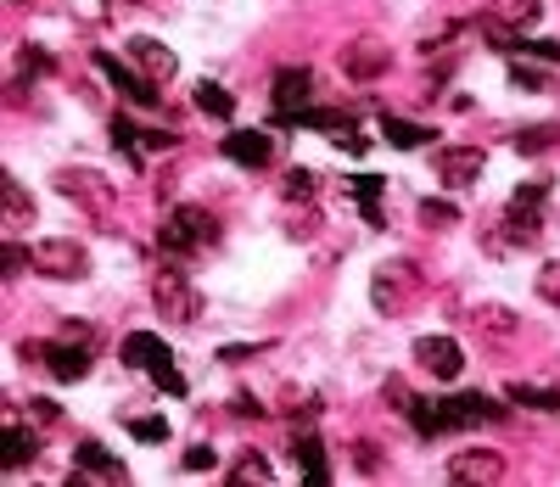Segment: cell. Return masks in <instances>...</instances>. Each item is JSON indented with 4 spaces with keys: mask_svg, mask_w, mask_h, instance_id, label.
I'll use <instances>...</instances> for the list:
<instances>
[{
    "mask_svg": "<svg viewBox=\"0 0 560 487\" xmlns=\"http://www.w3.org/2000/svg\"><path fill=\"white\" fill-rule=\"evenodd\" d=\"M381 392L392 398V403H387V410H398V415H404V410H410V398H415V392H410L404 381H398V376H387V381H381Z\"/></svg>",
    "mask_w": 560,
    "mask_h": 487,
    "instance_id": "74e56055",
    "label": "cell"
},
{
    "mask_svg": "<svg viewBox=\"0 0 560 487\" xmlns=\"http://www.w3.org/2000/svg\"><path fill=\"white\" fill-rule=\"evenodd\" d=\"M90 62H96V73H101V78H107V85H112L118 96H124V101H135V107H157V101H163V90H157L146 73H135L130 62H118L112 51H96Z\"/></svg>",
    "mask_w": 560,
    "mask_h": 487,
    "instance_id": "7c38bea8",
    "label": "cell"
},
{
    "mask_svg": "<svg viewBox=\"0 0 560 487\" xmlns=\"http://www.w3.org/2000/svg\"><path fill=\"white\" fill-rule=\"evenodd\" d=\"M510 78H515V85H522V90H544V85H549V78H544L538 68H527L522 57H515V68H510Z\"/></svg>",
    "mask_w": 560,
    "mask_h": 487,
    "instance_id": "8d00e7d4",
    "label": "cell"
},
{
    "mask_svg": "<svg viewBox=\"0 0 560 487\" xmlns=\"http://www.w3.org/2000/svg\"><path fill=\"white\" fill-rule=\"evenodd\" d=\"M544 202H549V180H527L515 185L504 202V219L483 230L488 253H533L544 241Z\"/></svg>",
    "mask_w": 560,
    "mask_h": 487,
    "instance_id": "7a4b0ae2",
    "label": "cell"
},
{
    "mask_svg": "<svg viewBox=\"0 0 560 487\" xmlns=\"http://www.w3.org/2000/svg\"><path fill=\"white\" fill-rule=\"evenodd\" d=\"M269 124L275 130H326L337 146H348L353 135H358V124H353V112H331V107H292V112H269Z\"/></svg>",
    "mask_w": 560,
    "mask_h": 487,
    "instance_id": "9c48e42d",
    "label": "cell"
},
{
    "mask_svg": "<svg viewBox=\"0 0 560 487\" xmlns=\"http://www.w3.org/2000/svg\"><path fill=\"white\" fill-rule=\"evenodd\" d=\"M124 426H130L135 442H169V421L163 415H130Z\"/></svg>",
    "mask_w": 560,
    "mask_h": 487,
    "instance_id": "f1b7e54d",
    "label": "cell"
},
{
    "mask_svg": "<svg viewBox=\"0 0 560 487\" xmlns=\"http://www.w3.org/2000/svg\"><path fill=\"white\" fill-rule=\"evenodd\" d=\"M510 141H515V151H522V157H538V151L560 146V124H527V130H515Z\"/></svg>",
    "mask_w": 560,
    "mask_h": 487,
    "instance_id": "4316f807",
    "label": "cell"
},
{
    "mask_svg": "<svg viewBox=\"0 0 560 487\" xmlns=\"http://www.w3.org/2000/svg\"><path fill=\"white\" fill-rule=\"evenodd\" d=\"M130 57L141 62V73L151 78V85H169V78L180 73V57L163 46V39H151V34H135V39H130Z\"/></svg>",
    "mask_w": 560,
    "mask_h": 487,
    "instance_id": "2e32d148",
    "label": "cell"
},
{
    "mask_svg": "<svg viewBox=\"0 0 560 487\" xmlns=\"http://www.w3.org/2000/svg\"><path fill=\"white\" fill-rule=\"evenodd\" d=\"M191 101H196V112H208V118H219V124H230L235 118V96L219 85V78H203V85L191 90Z\"/></svg>",
    "mask_w": 560,
    "mask_h": 487,
    "instance_id": "603a6c76",
    "label": "cell"
},
{
    "mask_svg": "<svg viewBox=\"0 0 560 487\" xmlns=\"http://www.w3.org/2000/svg\"><path fill=\"white\" fill-rule=\"evenodd\" d=\"M421 292H426V275H421V264H410V258H387V264L370 275V303H376L381 319L410 314Z\"/></svg>",
    "mask_w": 560,
    "mask_h": 487,
    "instance_id": "277c9868",
    "label": "cell"
},
{
    "mask_svg": "<svg viewBox=\"0 0 560 487\" xmlns=\"http://www.w3.org/2000/svg\"><path fill=\"white\" fill-rule=\"evenodd\" d=\"M538 12H544V0H510L504 23H510V28H527V23H538Z\"/></svg>",
    "mask_w": 560,
    "mask_h": 487,
    "instance_id": "d6a6232c",
    "label": "cell"
},
{
    "mask_svg": "<svg viewBox=\"0 0 560 487\" xmlns=\"http://www.w3.org/2000/svg\"><path fill=\"white\" fill-rule=\"evenodd\" d=\"M34 269V247H17V241H7V280L28 275Z\"/></svg>",
    "mask_w": 560,
    "mask_h": 487,
    "instance_id": "e575fe53",
    "label": "cell"
},
{
    "mask_svg": "<svg viewBox=\"0 0 560 487\" xmlns=\"http://www.w3.org/2000/svg\"><path fill=\"white\" fill-rule=\"evenodd\" d=\"M17 358H28V364H39V370H46L51 381H85L90 376V342H17Z\"/></svg>",
    "mask_w": 560,
    "mask_h": 487,
    "instance_id": "52a82bcc",
    "label": "cell"
},
{
    "mask_svg": "<svg viewBox=\"0 0 560 487\" xmlns=\"http://www.w3.org/2000/svg\"><path fill=\"white\" fill-rule=\"evenodd\" d=\"M180 465H185V471H214V465H219V454L208 449V442H196V449H191Z\"/></svg>",
    "mask_w": 560,
    "mask_h": 487,
    "instance_id": "ab89813d",
    "label": "cell"
},
{
    "mask_svg": "<svg viewBox=\"0 0 560 487\" xmlns=\"http://www.w3.org/2000/svg\"><path fill=\"white\" fill-rule=\"evenodd\" d=\"M533 292H538V303L560 308V258H549V264L533 275Z\"/></svg>",
    "mask_w": 560,
    "mask_h": 487,
    "instance_id": "f546056e",
    "label": "cell"
},
{
    "mask_svg": "<svg viewBox=\"0 0 560 487\" xmlns=\"http://www.w3.org/2000/svg\"><path fill=\"white\" fill-rule=\"evenodd\" d=\"M381 141H387V146H398V151H421V146L431 141V130H426V124H410V118L381 112Z\"/></svg>",
    "mask_w": 560,
    "mask_h": 487,
    "instance_id": "7402d4cb",
    "label": "cell"
},
{
    "mask_svg": "<svg viewBox=\"0 0 560 487\" xmlns=\"http://www.w3.org/2000/svg\"><path fill=\"white\" fill-rule=\"evenodd\" d=\"M118 358H124L130 370H146L169 398H185V376L174 370V348L157 331H130L124 342H118Z\"/></svg>",
    "mask_w": 560,
    "mask_h": 487,
    "instance_id": "5b68a950",
    "label": "cell"
},
{
    "mask_svg": "<svg viewBox=\"0 0 560 487\" xmlns=\"http://www.w3.org/2000/svg\"><path fill=\"white\" fill-rule=\"evenodd\" d=\"M7 471H23V465H34L39 460V431L34 426H7Z\"/></svg>",
    "mask_w": 560,
    "mask_h": 487,
    "instance_id": "cb8c5ba5",
    "label": "cell"
},
{
    "mask_svg": "<svg viewBox=\"0 0 560 487\" xmlns=\"http://www.w3.org/2000/svg\"><path fill=\"white\" fill-rule=\"evenodd\" d=\"M219 219L203 208V202H180V208L157 224V247H163L169 258H191V253H203V247H219Z\"/></svg>",
    "mask_w": 560,
    "mask_h": 487,
    "instance_id": "3957f363",
    "label": "cell"
},
{
    "mask_svg": "<svg viewBox=\"0 0 560 487\" xmlns=\"http://www.w3.org/2000/svg\"><path fill=\"white\" fill-rule=\"evenodd\" d=\"M280 196H287V202H314V196H319V174H314V169H287Z\"/></svg>",
    "mask_w": 560,
    "mask_h": 487,
    "instance_id": "83f0119b",
    "label": "cell"
},
{
    "mask_svg": "<svg viewBox=\"0 0 560 487\" xmlns=\"http://www.w3.org/2000/svg\"><path fill=\"white\" fill-rule=\"evenodd\" d=\"M151 308L169 325H191L196 314H203V292H196V280H191L185 264H163L151 275Z\"/></svg>",
    "mask_w": 560,
    "mask_h": 487,
    "instance_id": "8992f818",
    "label": "cell"
},
{
    "mask_svg": "<svg viewBox=\"0 0 560 487\" xmlns=\"http://www.w3.org/2000/svg\"><path fill=\"white\" fill-rule=\"evenodd\" d=\"M275 342H230V348H219V364H247V358H258V353H269Z\"/></svg>",
    "mask_w": 560,
    "mask_h": 487,
    "instance_id": "836d02e7",
    "label": "cell"
},
{
    "mask_svg": "<svg viewBox=\"0 0 560 487\" xmlns=\"http://www.w3.org/2000/svg\"><path fill=\"white\" fill-rule=\"evenodd\" d=\"M510 476V460L499 449H460L449 454V482H471V487H494Z\"/></svg>",
    "mask_w": 560,
    "mask_h": 487,
    "instance_id": "4fadbf2b",
    "label": "cell"
},
{
    "mask_svg": "<svg viewBox=\"0 0 560 487\" xmlns=\"http://www.w3.org/2000/svg\"><path fill=\"white\" fill-rule=\"evenodd\" d=\"M224 482H230V487H242V482H258V487H269V482H275V465H269L264 454H242V460H235V465L224 471Z\"/></svg>",
    "mask_w": 560,
    "mask_h": 487,
    "instance_id": "484cf974",
    "label": "cell"
},
{
    "mask_svg": "<svg viewBox=\"0 0 560 487\" xmlns=\"http://www.w3.org/2000/svg\"><path fill=\"white\" fill-rule=\"evenodd\" d=\"M404 415L421 437H443V431H465V426H499L510 410L488 392H449V398H410Z\"/></svg>",
    "mask_w": 560,
    "mask_h": 487,
    "instance_id": "6da1fadb",
    "label": "cell"
},
{
    "mask_svg": "<svg viewBox=\"0 0 560 487\" xmlns=\"http://www.w3.org/2000/svg\"><path fill=\"white\" fill-rule=\"evenodd\" d=\"M0 191H7V214H12V219H34V196H28V191L12 180V174L0 180Z\"/></svg>",
    "mask_w": 560,
    "mask_h": 487,
    "instance_id": "1f68e13d",
    "label": "cell"
},
{
    "mask_svg": "<svg viewBox=\"0 0 560 487\" xmlns=\"http://www.w3.org/2000/svg\"><path fill=\"white\" fill-rule=\"evenodd\" d=\"M219 151H224L230 162H242V169H264V162L275 157V141H269L264 130H235V135L219 141Z\"/></svg>",
    "mask_w": 560,
    "mask_h": 487,
    "instance_id": "e0dca14e",
    "label": "cell"
},
{
    "mask_svg": "<svg viewBox=\"0 0 560 487\" xmlns=\"http://www.w3.org/2000/svg\"><path fill=\"white\" fill-rule=\"evenodd\" d=\"M510 403H522V410H538V415H555L560 410V387H527V381H510L504 387Z\"/></svg>",
    "mask_w": 560,
    "mask_h": 487,
    "instance_id": "d4e9b609",
    "label": "cell"
},
{
    "mask_svg": "<svg viewBox=\"0 0 560 487\" xmlns=\"http://www.w3.org/2000/svg\"><path fill=\"white\" fill-rule=\"evenodd\" d=\"M483 169H488V151L483 146H431V174L443 180L449 191L476 185V180H483Z\"/></svg>",
    "mask_w": 560,
    "mask_h": 487,
    "instance_id": "30bf717a",
    "label": "cell"
},
{
    "mask_svg": "<svg viewBox=\"0 0 560 487\" xmlns=\"http://www.w3.org/2000/svg\"><path fill=\"white\" fill-rule=\"evenodd\" d=\"M522 57H533V62H560V39H527Z\"/></svg>",
    "mask_w": 560,
    "mask_h": 487,
    "instance_id": "b9f144b4",
    "label": "cell"
},
{
    "mask_svg": "<svg viewBox=\"0 0 560 487\" xmlns=\"http://www.w3.org/2000/svg\"><path fill=\"white\" fill-rule=\"evenodd\" d=\"M180 135L174 130H141V151H174Z\"/></svg>",
    "mask_w": 560,
    "mask_h": 487,
    "instance_id": "d590c367",
    "label": "cell"
},
{
    "mask_svg": "<svg viewBox=\"0 0 560 487\" xmlns=\"http://www.w3.org/2000/svg\"><path fill=\"white\" fill-rule=\"evenodd\" d=\"M73 465H78V482H85V476H101V482H130V465L118 460V454H107L101 442H78V449H73Z\"/></svg>",
    "mask_w": 560,
    "mask_h": 487,
    "instance_id": "ac0fdd59",
    "label": "cell"
},
{
    "mask_svg": "<svg viewBox=\"0 0 560 487\" xmlns=\"http://www.w3.org/2000/svg\"><path fill=\"white\" fill-rule=\"evenodd\" d=\"M471 331L488 337V342H510L515 331H522V319H515L504 303H483V308H471Z\"/></svg>",
    "mask_w": 560,
    "mask_h": 487,
    "instance_id": "ffe728a7",
    "label": "cell"
},
{
    "mask_svg": "<svg viewBox=\"0 0 560 487\" xmlns=\"http://www.w3.org/2000/svg\"><path fill=\"white\" fill-rule=\"evenodd\" d=\"M337 68L353 78V85H376V78L392 68V51H387V46H376V39H353V46H342Z\"/></svg>",
    "mask_w": 560,
    "mask_h": 487,
    "instance_id": "5bb4252c",
    "label": "cell"
},
{
    "mask_svg": "<svg viewBox=\"0 0 560 487\" xmlns=\"http://www.w3.org/2000/svg\"><path fill=\"white\" fill-rule=\"evenodd\" d=\"M421 219L437 224V230H449V224H460V208H454V202H443V196H421Z\"/></svg>",
    "mask_w": 560,
    "mask_h": 487,
    "instance_id": "4dcf8cb0",
    "label": "cell"
},
{
    "mask_svg": "<svg viewBox=\"0 0 560 487\" xmlns=\"http://www.w3.org/2000/svg\"><path fill=\"white\" fill-rule=\"evenodd\" d=\"M415 358L426 364L437 381H460V370H465V348H460L454 337H421V342H415Z\"/></svg>",
    "mask_w": 560,
    "mask_h": 487,
    "instance_id": "9a60e30c",
    "label": "cell"
},
{
    "mask_svg": "<svg viewBox=\"0 0 560 487\" xmlns=\"http://www.w3.org/2000/svg\"><path fill=\"white\" fill-rule=\"evenodd\" d=\"M34 269L51 275V280H85L90 275V253L78 247V241H68V235H46L34 247Z\"/></svg>",
    "mask_w": 560,
    "mask_h": 487,
    "instance_id": "8fae6325",
    "label": "cell"
},
{
    "mask_svg": "<svg viewBox=\"0 0 560 487\" xmlns=\"http://www.w3.org/2000/svg\"><path fill=\"white\" fill-rule=\"evenodd\" d=\"M292 460L303 465V482H308V487H326V482H331V471H326V442H319L314 431H303V437L292 442Z\"/></svg>",
    "mask_w": 560,
    "mask_h": 487,
    "instance_id": "44dd1931",
    "label": "cell"
},
{
    "mask_svg": "<svg viewBox=\"0 0 560 487\" xmlns=\"http://www.w3.org/2000/svg\"><path fill=\"white\" fill-rule=\"evenodd\" d=\"M23 403H28V421H34V426H51V421L62 415V410H57L51 398H23Z\"/></svg>",
    "mask_w": 560,
    "mask_h": 487,
    "instance_id": "f35d334b",
    "label": "cell"
},
{
    "mask_svg": "<svg viewBox=\"0 0 560 487\" xmlns=\"http://www.w3.org/2000/svg\"><path fill=\"white\" fill-rule=\"evenodd\" d=\"M269 90H275V112L308 107V101H314V73H308V68H280Z\"/></svg>",
    "mask_w": 560,
    "mask_h": 487,
    "instance_id": "d6986e66",
    "label": "cell"
},
{
    "mask_svg": "<svg viewBox=\"0 0 560 487\" xmlns=\"http://www.w3.org/2000/svg\"><path fill=\"white\" fill-rule=\"evenodd\" d=\"M230 415H235V421H258V415H264V403L247 398V392H235V398H230Z\"/></svg>",
    "mask_w": 560,
    "mask_h": 487,
    "instance_id": "60d3db41",
    "label": "cell"
},
{
    "mask_svg": "<svg viewBox=\"0 0 560 487\" xmlns=\"http://www.w3.org/2000/svg\"><path fill=\"white\" fill-rule=\"evenodd\" d=\"M57 191L73 202V208H85L90 219H107V214H112V180L96 174V169H62V174H57Z\"/></svg>",
    "mask_w": 560,
    "mask_h": 487,
    "instance_id": "ba28073f",
    "label": "cell"
},
{
    "mask_svg": "<svg viewBox=\"0 0 560 487\" xmlns=\"http://www.w3.org/2000/svg\"><path fill=\"white\" fill-rule=\"evenodd\" d=\"M353 465L365 471V476H376V471H381V460H376V442H353Z\"/></svg>",
    "mask_w": 560,
    "mask_h": 487,
    "instance_id": "7bdbcfd3",
    "label": "cell"
}]
</instances>
